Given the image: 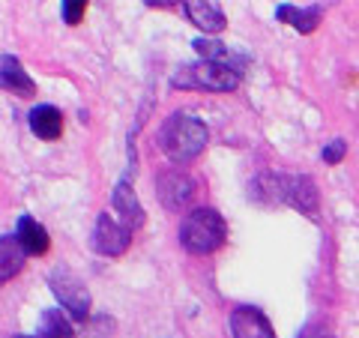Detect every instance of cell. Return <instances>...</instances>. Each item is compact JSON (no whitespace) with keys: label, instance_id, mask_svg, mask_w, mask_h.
Masks as SVG:
<instances>
[{"label":"cell","instance_id":"7c38bea8","mask_svg":"<svg viewBox=\"0 0 359 338\" xmlns=\"http://www.w3.org/2000/svg\"><path fill=\"white\" fill-rule=\"evenodd\" d=\"M15 236H18V243L25 245V252L33 255V257H42L45 252H48V245H51L48 231H45L42 224H39L36 219H30V216H21V219H18Z\"/></svg>","mask_w":359,"mask_h":338},{"label":"cell","instance_id":"d6986e66","mask_svg":"<svg viewBox=\"0 0 359 338\" xmlns=\"http://www.w3.org/2000/svg\"><path fill=\"white\" fill-rule=\"evenodd\" d=\"M84 9H87L84 0H66L63 4V21L66 25H78V21L84 18Z\"/></svg>","mask_w":359,"mask_h":338},{"label":"cell","instance_id":"9a60e30c","mask_svg":"<svg viewBox=\"0 0 359 338\" xmlns=\"http://www.w3.org/2000/svg\"><path fill=\"white\" fill-rule=\"evenodd\" d=\"M111 204H114V210L123 216V222L129 224V228H138V224H144V210L138 204V198H135V191L129 183H117L114 195H111Z\"/></svg>","mask_w":359,"mask_h":338},{"label":"cell","instance_id":"3957f363","mask_svg":"<svg viewBox=\"0 0 359 338\" xmlns=\"http://www.w3.org/2000/svg\"><path fill=\"white\" fill-rule=\"evenodd\" d=\"M228 240V224L210 207H198L180 224V245L189 255H212Z\"/></svg>","mask_w":359,"mask_h":338},{"label":"cell","instance_id":"2e32d148","mask_svg":"<svg viewBox=\"0 0 359 338\" xmlns=\"http://www.w3.org/2000/svg\"><path fill=\"white\" fill-rule=\"evenodd\" d=\"M39 338H75V330H72V323L66 320L63 311L48 309V311H42Z\"/></svg>","mask_w":359,"mask_h":338},{"label":"cell","instance_id":"ffe728a7","mask_svg":"<svg viewBox=\"0 0 359 338\" xmlns=\"http://www.w3.org/2000/svg\"><path fill=\"white\" fill-rule=\"evenodd\" d=\"M299 338H335L332 332H327V330H320V326H309L306 332H302Z\"/></svg>","mask_w":359,"mask_h":338},{"label":"cell","instance_id":"4fadbf2b","mask_svg":"<svg viewBox=\"0 0 359 338\" xmlns=\"http://www.w3.org/2000/svg\"><path fill=\"white\" fill-rule=\"evenodd\" d=\"M25 261H27V252L18 243V236H9V234L0 236V281H9L13 276H18Z\"/></svg>","mask_w":359,"mask_h":338},{"label":"cell","instance_id":"9c48e42d","mask_svg":"<svg viewBox=\"0 0 359 338\" xmlns=\"http://www.w3.org/2000/svg\"><path fill=\"white\" fill-rule=\"evenodd\" d=\"M183 6H186L189 18H192V25L201 27L204 33H222L228 27V18H224L216 0H186Z\"/></svg>","mask_w":359,"mask_h":338},{"label":"cell","instance_id":"8992f818","mask_svg":"<svg viewBox=\"0 0 359 338\" xmlns=\"http://www.w3.org/2000/svg\"><path fill=\"white\" fill-rule=\"evenodd\" d=\"M93 245L99 255H108V257H117L123 255L132 245V228L129 224H120L102 212L96 222V231H93Z\"/></svg>","mask_w":359,"mask_h":338},{"label":"cell","instance_id":"5bb4252c","mask_svg":"<svg viewBox=\"0 0 359 338\" xmlns=\"http://www.w3.org/2000/svg\"><path fill=\"white\" fill-rule=\"evenodd\" d=\"M0 75H4V87L13 90L15 96H25V99L36 96V87H33L27 72L21 69V63L13 58V54H4V58H0Z\"/></svg>","mask_w":359,"mask_h":338},{"label":"cell","instance_id":"30bf717a","mask_svg":"<svg viewBox=\"0 0 359 338\" xmlns=\"http://www.w3.org/2000/svg\"><path fill=\"white\" fill-rule=\"evenodd\" d=\"M320 15H323V9L318 4H309V6L282 4V6L276 9V18L285 21V25H290V27L299 30V33H314V30H318Z\"/></svg>","mask_w":359,"mask_h":338},{"label":"cell","instance_id":"277c9868","mask_svg":"<svg viewBox=\"0 0 359 338\" xmlns=\"http://www.w3.org/2000/svg\"><path fill=\"white\" fill-rule=\"evenodd\" d=\"M171 84L177 90H207V93H228L240 84V69H233L228 63H216V60H201L192 66H183Z\"/></svg>","mask_w":359,"mask_h":338},{"label":"cell","instance_id":"ba28073f","mask_svg":"<svg viewBox=\"0 0 359 338\" xmlns=\"http://www.w3.org/2000/svg\"><path fill=\"white\" fill-rule=\"evenodd\" d=\"M231 335L233 338H276L273 326H269L266 314L261 309L240 306L231 314Z\"/></svg>","mask_w":359,"mask_h":338},{"label":"cell","instance_id":"44dd1931","mask_svg":"<svg viewBox=\"0 0 359 338\" xmlns=\"http://www.w3.org/2000/svg\"><path fill=\"white\" fill-rule=\"evenodd\" d=\"M13 338H33V335H13Z\"/></svg>","mask_w":359,"mask_h":338},{"label":"cell","instance_id":"52a82bcc","mask_svg":"<svg viewBox=\"0 0 359 338\" xmlns=\"http://www.w3.org/2000/svg\"><path fill=\"white\" fill-rule=\"evenodd\" d=\"M192 191H195V183L183 171H162L159 180H156V195H159L162 207L171 212L186 207L192 201Z\"/></svg>","mask_w":359,"mask_h":338},{"label":"cell","instance_id":"7a4b0ae2","mask_svg":"<svg viewBox=\"0 0 359 338\" xmlns=\"http://www.w3.org/2000/svg\"><path fill=\"white\" fill-rule=\"evenodd\" d=\"M255 195L269 198V204H290L302 212L318 210V189L302 174H261L255 183Z\"/></svg>","mask_w":359,"mask_h":338},{"label":"cell","instance_id":"e0dca14e","mask_svg":"<svg viewBox=\"0 0 359 338\" xmlns=\"http://www.w3.org/2000/svg\"><path fill=\"white\" fill-rule=\"evenodd\" d=\"M195 51L207 54V58H210V60H216V63H224V60H228V48H224L222 42H210V39H195Z\"/></svg>","mask_w":359,"mask_h":338},{"label":"cell","instance_id":"6da1fadb","mask_svg":"<svg viewBox=\"0 0 359 338\" xmlns=\"http://www.w3.org/2000/svg\"><path fill=\"white\" fill-rule=\"evenodd\" d=\"M159 144L171 162L186 165V162L198 159L201 150L207 147V126L198 117L171 114L159 132Z\"/></svg>","mask_w":359,"mask_h":338},{"label":"cell","instance_id":"ac0fdd59","mask_svg":"<svg viewBox=\"0 0 359 338\" xmlns=\"http://www.w3.org/2000/svg\"><path fill=\"white\" fill-rule=\"evenodd\" d=\"M344 153H347V144H344L341 138H335V141H330L327 147L320 150V159L330 162V165H339V162L344 159Z\"/></svg>","mask_w":359,"mask_h":338},{"label":"cell","instance_id":"8fae6325","mask_svg":"<svg viewBox=\"0 0 359 338\" xmlns=\"http://www.w3.org/2000/svg\"><path fill=\"white\" fill-rule=\"evenodd\" d=\"M30 129L42 141H57L63 135V114L51 105H36L30 111Z\"/></svg>","mask_w":359,"mask_h":338},{"label":"cell","instance_id":"5b68a950","mask_svg":"<svg viewBox=\"0 0 359 338\" xmlns=\"http://www.w3.org/2000/svg\"><path fill=\"white\" fill-rule=\"evenodd\" d=\"M51 290H54V297L60 299V306L69 311V318L75 320H87V311H90V294H87V288L78 281L72 273H66V269H54L51 273Z\"/></svg>","mask_w":359,"mask_h":338}]
</instances>
